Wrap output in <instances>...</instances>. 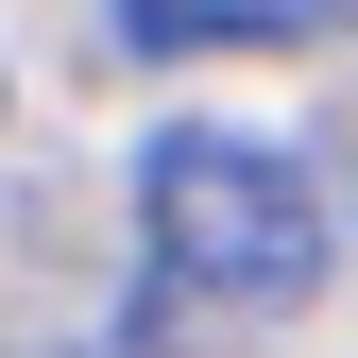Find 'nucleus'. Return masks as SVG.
Returning <instances> with one entry per match:
<instances>
[{"label":"nucleus","mask_w":358,"mask_h":358,"mask_svg":"<svg viewBox=\"0 0 358 358\" xmlns=\"http://www.w3.org/2000/svg\"><path fill=\"white\" fill-rule=\"evenodd\" d=\"M137 222H154V273H188L222 307H290L324 273V171L239 120H171L137 154Z\"/></svg>","instance_id":"f257e3e1"},{"label":"nucleus","mask_w":358,"mask_h":358,"mask_svg":"<svg viewBox=\"0 0 358 358\" xmlns=\"http://www.w3.org/2000/svg\"><path fill=\"white\" fill-rule=\"evenodd\" d=\"M290 17H307V34H358V0H290Z\"/></svg>","instance_id":"f03ea898"}]
</instances>
